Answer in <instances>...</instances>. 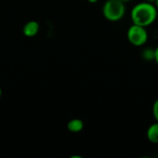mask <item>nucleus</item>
Wrapping results in <instances>:
<instances>
[{
	"instance_id": "9b49d317",
	"label": "nucleus",
	"mask_w": 158,
	"mask_h": 158,
	"mask_svg": "<svg viewBox=\"0 0 158 158\" xmlns=\"http://www.w3.org/2000/svg\"><path fill=\"white\" fill-rule=\"evenodd\" d=\"M146 2H148V3H151V4H155L156 3V0H145Z\"/></svg>"
},
{
	"instance_id": "6e6552de",
	"label": "nucleus",
	"mask_w": 158,
	"mask_h": 158,
	"mask_svg": "<svg viewBox=\"0 0 158 158\" xmlns=\"http://www.w3.org/2000/svg\"><path fill=\"white\" fill-rule=\"evenodd\" d=\"M153 115H154L156 121L158 122V98L155 101L154 106H153Z\"/></svg>"
},
{
	"instance_id": "ddd939ff",
	"label": "nucleus",
	"mask_w": 158,
	"mask_h": 158,
	"mask_svg": "<svg viewBox=\"0 0 158 158\" xmlns=\"http://www.w3.org/2000/svg\"><path fill=\"white\" fill-rule=\"evenodd\" d=\"M2 93H3V92H2V89L0 88V98H1V96H2Z\"/></svg>"
},
{
	"instance_id": "7ed1b4c3",
	"label": "nucleus",
	"mask_w": 158,
	"mask_h": 158,
	"mask_svg": "<svg viewBox=\"0 0 158 158\" xmlns=\"http://www.w3.org/2000/svg\"><path fill=\"white\" fill-rule=\"evenodd\" d=\"M127 39L134 46H143L147 43L148 32L145 27L132 24L127 31Z\"/></svg>"
},
{
	"instance_id": "39448f33",
	"label": "nucleus",
	"mask_w": 158,
	"mask_h": 158,
	"mask_svg": "<svg viewBox=\"0 0 158 158\" xmlns=\"http://www.w3.org/2000/svg\"><path fill=\"white\" fill-rule=\"evenodd\" d=\"M146 136L147 139L149 140L150 143H158V122H155L152 125L149 126L146 131Z\"/></svg>"
},
{
	"instance_id": "f03ea898",
	"label": "nucleus",
	"mask_w": 158,
	"mask_h": 158,
	"mask_svg": "<svg viewBox=\"0 0 158 158\" xmlns=\"http://www.w3.org/2000/svg\"><path fill=\"white\" fill-rule=\"evenodd\" d=\"M126 13L125 2L121 0H106L103 6V15L106 19L116 22L123 19Z\"/></svg>"
},
{
	"instance_id": "423d86ee",
	"label": "nucleus",
	"mask_w": 158,
	"mask_h": 158,
	"mask_svg": "<svg viewBox=\"0 0 158 158\" xmlns=\"http://www.w3.org/2000/svg\"><path fill=\"white\" fill-rule=\"evenodd\" d=\"M67 128L70 132L77 133V132H80V131H81L83 130L84 123L80 118H73V119L69 121V123L67 125Z\"/></svg>"
},
{
	"instance_id": "f8f14e48",
	"label": "nucleus",
	"mask_w": 158,
	"mask_h": 158,
	"mask_svg": "<svg viewBox=\"0 0 158 158\" xmlns=\"http://www.w3.org/2000/svg\"><path fill=\"white\" fill-rule=\"evenodd\" d=\"M155 6H156V8H157V10H158V0H156V3H155Z\"/></svg>"
},
{
	"instance_id": "f257e3e1",
	"label": "nucleus",
	"mask_w": 158,
	"mask_h": 158,
	"mask_svg": "<svg viewBox=\"0 0 158 158\" xmlns=\"http://www.w3.org/2000/svg\"><path fill=\"white\" fill-rule=\"evenodd\" d=\"M158 10L155 4L148 2H140L136 4L131 11L132 24L148 27L152 25L157 18Z\"/></svg>"
},
{
	"instance_id": "4468645a",
	"label": "nucleus",
	"mask_w": 158,
	"mask_h": 158,
	"mask_svg": "<svg viewBox=\"0 0 158 158\" xmlns=\"http://www.w3.org/2000/svg\"><path fill=\"white\" fill-rule=\"evenodd\" d=\"M121 1H123V2H128V1H131V0H121Z\"/></svg>"
},
{
	"instance_id": "9d476101",
	"label": "nucleus",
	"mask_w": 158,
	"mask_h": 158,
	"mask_svg": "<svg viewBox=\"0 0 158 158\" xmlns=\"http://www.w3.org/2000/svg\"><path fill=\"white\" fill-rule=\"evenodd\" d=\"M89 3H91V4H95V3H97L98 2V0H87Z\"/></svg>"
},
{
	"instance_id": "0eeeda50",
	"label": "nucleus",
	"mask_w": 158,
	"mask_h": 158,
	"mask_svg": "<svg viewBox=\"0 0 158 158\" xmlns=\"http://www.w3.org/2000/svg\"><path fill=\"white\" fill-rule=\"evenodd\" d=\"M142 56L146 61L155 60L156 49H152V48H145V49H143V52H142Z\"/></svg>"
},
{
	"instance_id": "20e7f679",
	"label": "nucleus",
	"mask_w": 158,
	"mask_h": 158,
	"mask_svg": "<svg viewBox=\"0 0 158 158\" xmlns=\"http://www.w3.org/2000/svg\"><path fill=\"white\" fill-rule=\"evenodd\" d=\"M40 30V25L35 20H30L22 28V32L26 37H34Z\"/></svg>"
},
{
	"instance_id": "1a4fd4ad",
	"label": "nucleus",
	"mask_w": 158,
	"mask_h": 158,
	"mask_svg": "<svg viewBox=\"0 0 158 158\" xmlns=\"http://www.w3.org/2000/svg\"><path fill=\"white\" fill-rule=\"evenodd\" d=\"M155 61L158 66V46L156 48V56H155Z\"/></svg>"
}]
</instances>
